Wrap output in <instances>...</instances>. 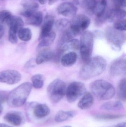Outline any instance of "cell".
<instances>
[{
    "label": "cell",
    "instance_id": "6da1fadb",
    "mask_svg": "<svg viewBox=\"0 0 126 127\" xmlns=\"http://www.w3.org/2000/svg\"><path fill=\"white\" fill-rule=\"evenodd\" d=\"M106 60L100 56L91 58L85 63L79 72V77L83 80H87L102 74L106 68Z\"/></svg>",
    "mask_w": 126,
    "mask_h": 127
},
{
    "label": "cell",
    "instance_id": "7a4b0ae2",
    "mask_svg": "<svg viewBox=\"0 0 126 127\" xmlns=\"http://www.w3.org/2000/svg\"><path fill=\"white\" fill-rule=\"evenodd\" d=\"M32 89V84L30 82H25L13 90L7 95L6 101L8 106L13 108L23 106Z\"/></svg>",
    "mask_w": 126,
    "mask_h": 127
},
{
    "label": "cell",
    "instance_id": "3957f363",
    "mask_svg": "<svg viewBox=\"0 0 126 127\" xmlns=\"http://www.w3.org/2000/svg\"><path fill=\"white\" fill-rule=\"evenodd\" d=\"M90 88L92 94L100 100H107L112 98L115 91L111 84L104 80H98L91 83Z\"/></svg>",
    "mask_w": 126,
    "mask_h": 127
},
{
    "label": "cell",
    "instance_id": "277c9868",
    "mask_svg": "<svg viewBox=\"0 0 126 127\" xmlns=\"http://www.w3.org/2000/svg\"><path fill=\"white\" fill-rule=\"evenodd\" d=\"M94 47V35L89 31L83 32L80 41V52L81 59L86 63L91 58Z\"/></svg>",
    "mask_w": 126,
    "mask_h": 127
},
{
    "label": "cell",
    "instance_id": "5b68a950",
    "mask_svg": "<svg viewBox=\"0 0 126 127\" xmlns=\"http://www.w3.org/2000/svg\"><path fill=\"white\" fill-rule=\"evenodd\" d=\"M66 90L65 82L59 78L55 79L47 87L48 97L52 103H58L66 95Z\"/></svg>",
    "mask_w": 126,
    "mask_h": 127
},
{
    "label": "cell",
    "instance_id": "8992f818",
    "mask_svg": "<svg viewBox=\"0 0 126 127\" xmlns=\"http://www.w3.org/2000/svg\"><path fill=\"white\" fill-rule=\"evenodd\" d=\"M105 37L112 47L117 51L121 50L126 41V34L114 27H108L105 31Z\"/></svg>",
    "mask_w": 126,
    "mask_h": 127
},
{
    "label": "cell",
    "instance_id": "52a82bcc",
    "mask_svg": "<svg viewBox=\"0 0 126 127\" xmlns=\"http://www.w3.org/2000/svg\"><path fill=\"white\" fill-rule=\"evenodd\" d=\"M90 19L83 14L76 15L72 18L69 28L76 36L86 30L90 24Z\"/></svg>",
    "mask_w": 126,
    "mask_h": 127
},
{
    "label": "cell",
    "instance_id": "ba28073f",
    "mask_svg": "<svg viewBox=\"0 0 126 127\" xmlns=\"http://www.w3.org/2000/svg\"><path fill=\"white\" fill-rule=\"evenodd\" d=\"M86 90V86L83 83L80 81L71 83L66 90V95L68 102H74L85 93Z\"/></svg>",
    "mask_w": 126,
    "mask_h": 127
},
{
    "label": "cell",
    "instance_id": "9c48e42d",
    "mask_svg": "<svg viewBox=\"0 0 126 127\" xmlns=\"http://www.w3.org/2000/svg\"><path fill=\"white\" fill-rule=\"evenodd\" d=\"M26 110L28 115H32L36 119L43 118L50 113L49 107L44 104L38 103L36 102H31L27 104Z\"/></svg>",
    "mask_w": 126,
    "mask_h": 127
},
{
    "label": "cell",
    "instance_id": "30bf717a",
    "mask_svg": "<svg viewBox=\"0 0 126 127\" xmlns=\"http://www.w3.org/2000/svg\"><path fill=\"white\" fill-rule=\"evenodd\" d=\"M21 79V75L16 70L8 69L0 72V83L14 84L18 83Z\"/></svg>",
    "mask_w": 126,
    "mask_h": 127
},
{
    "label": "cell",
    "instance_id": "8fae6325",
    "mask_svg": "<svg viewBox=\"0 0 126 127\" xmlns=\"http://www.w3.org/2000/svg\"><path fill=\"white\" fill-rule=\"evenodd\" d=\"M126 59L121 58L114 60L110 64L109 73L112 76L126 75Z\"/></svg>",
    "mask_w": 126,
    "mask_h": 127
},
{
    "label": "cell",
    "instance_id": "7c38bea8",
    "mask_svg": "<svg viewBox=\"0 0 126 127\" xmlns=\"http://www.w3.org/2000/svg\"><path fill=\"white\" fill-rule=\"evenodd\" d=\"M77 10V7L71 2H63L57 8L58 14L67 18H73L76 15Z\"/></svg>",
    "mask_w": 126,
    "mask_h": 127
},
{
    "label": "cell",
    "instance_id": "4fadbf2b",
    "mask_svg": "<svg viewBox=\"0 0 126 127\" xmlns=\"http://www.w3.org/2000/svg\"><path fill=\"white\" fill-rule=\"evenodd\" d=\"M39 50L36 59V62L37 65L46 63L54 58L55 53L53 50L46 48Z\"/></svg>",
    "mask_w": 126,
    "mask_h": 127
},
{
    "label": "cell",
    "instance_id": "5bb4252c",
    "mask_svg": "<svg viewBox=\"0 0 126 127\" xmlns=\"http://www.w3.org/2000/svg\"><path fill=\"white\" fill-rule=\"evenodd\" d=\"M21 5L23 10L21 12V15L27 18L30 17L35 12L37 11L39 7L37 3L26 0L21 1Z\"/></svg>",
    "mask_w": 126,
    "mask_h": 127
},
{
    "label": "cell",
    "instance_id": "9a60e30c",
    "mask_svg": "<svg viewBox=\"0 0 126 127\" xmlns=\"http://www.w3.org/2000/svg\"><path fill=\"white\" fill-rule=\"evenodd\" d=\"M4 119L9 124L14 126L18 127L23 123L24 118L20 113L12 112L6 113L4 117Z\"/></svg>",
    "mask_w": 126,
    "mask_h": 127
},
{
    "label": "cell",
    "instance_id": "2e32d148",
    "mask_svg": "<svg viewBox=\"0 0 126 127\" xmlns=\"http://www.w3.org/2000/svg\"><path fill=\"white\" fill-rule=\"evenodd\" d=\"M54 18L51 15H47L45 16L43 23L41 27L40 33L38 38L40 41L42 38L48 35L51 32L54 23Z\"/></svg>",
    "mask_w": 126,
    "mask_h": 127
},
{
    "label": "cell",
    "instance_id": "e0dca14e",
    "mask_svg": "<svg viewBox=\"0 0 126 127\" xmlns=\"http://www.w3.org/2000/svg\"><path fill=\"white\" fill-rule=\"evenodd\" d=\"M108 22H112L123 19L126 16V11L124 9L117 8L112 9L106 13Z\"/></svg>",
    "mask_w": 126,
    "mask_h": 127
},
{
    "label": "cell",
    "instance_id": "ac0fdd59",
    "mask_svg": "<svg viewBox=\"0 0 126 127\" xmlns=\"http://www.w3.org/2000/svg\"><path fill=\"white\" fill-rule=\"evenodd\" d=\"M93 95L89 92H85L78 103V107L81 109L87 110L92 106L94 103Z\"/></svg>",
    "mask_w": 126,
    "mask_h": 127
},
{
    "label": "cell",
    "instance_id": "d6986e66",
    "mask_svg": "<svg viewBox=\"0 0 126 127\" xmlns=\"http://www.w3.org/2000/svg\"><path fill=\"white\" fill-rule=\"evenodd\" d=\"M6 24L9 28V30L17 33L24 25V22L21 18L13 15Z\"/></svg>",
    "mask_w": 126,
    "mask_h": 127
},
{
    "label": "cell",
    "instance_id": "ffe728a7",
    "mask_svg": "<svg viewBox=\"0 0 126 127\" xmlns=\"http://www.w3.org/2000/svg\"><path fill=\"white\" fill-rule=\"evenodd\" d=\"M77 55L74 52H70L62 56L61 63L63 66L67 67L74 65L77 61Z\"/></svg>",
    "mask_w": 126,
    "mask_h": 127
},
{
    "label": "cell",
    "instance_id": "44dd1931",
    "mask_svg": "<svg viewBox=\"0 0 126 127\" xmlns=\"http://www.w3.org/2000/svg\"><path fill=\"white\" fill-rule=\"evenodd\" d=\"M76 115L75 111L60 110L55 115V121L57 122H64L74 118Z\"/></svg>",
    "mask_w": 126,
    "mask_h": 127
},
{
    "label": "cell",
    "instance_id": "7402d4cb",
    "mask_svg": "<svg viewBox=\"0 0 126 127\" xmlns=\"http://www.w3.org/2000/svg\"><path fill=\"white\" fill-rule=\"evenodd\" d=\"M101 109L107 111H117L124 109L122 103L119 101H109L102 104Z\"/></svg>",
    "mask_w": 126,
    "mask_h": 127
},
{
    "label": "cell",
    "instance_id": "603a6c76",
    "mask_svg": "<svg viewBox=\"0 0 126 127\" xmlns=\"http://www.w3.org/2000/svg\"><path fill=\"white\" fill-rule=\"evenodd\" d=\"M56 34L53 32H51L48 35L42 38L40 40V43L37 47V50L46 48L50 46L54 41Z\"/></svg>",
    "mask_w": 126,
    "mask_h": 127
},
{
    "label": "cell",
    "instance_id": "cb8c5ba5",
    "mask_svg": "<svg viewBox=\"0 0 126 127\" xmlns=\"http://www.w3.org/2000/svg\"><path fill=\"white\" fill-rule=\"evenodd\" d=\"M43 12L41 11H36L29 18L26 22L27 24L35 27H38L41 25L43 21Z\"/></svg>",
    "mask_w": 126,
    "mask_h": 127
},
{
    "label": "cell",
    "instance_id": "d4e9b609",
    "mask_svg": "<svg viewBox=\"0 0 126 127\" xmlns=\"http://www.w3.org/2000/svg\"><path fill=\"white\" fill-rule=\"evenodd\" d=\"M107 6V0H98L96 1L93 10V13L96 17H100L105 14Z\"/></svg>",
    "mask_w": 126,
    "mask_h": 127
},
{
    "label": "cell",
    "instance_id": "484cf974",
    "mask_svg": "<svg viewBox=\"0 0 126 127\" xmlns=\"http://www.w3.org/2000/svg\"><path fill=\"white\" fill-rule=\"evenodd\" d=\"M118 98L122 101L126 100V80L125 78L121 80L118 85L117 89Z\"/></svg>",
    "mask_w": 126,
    "mask_h": 127
},
{
    "label": "cell",
    "instance_id": "4316f807",
    "mask_svg": "<svg viewBox=\"0 0 126 127\" xmlns=\"http://www.w3.org/2000/svg\"><path fill=\"white\" fill-rule=\"evenodd\" d=\"M74 37V36L69 28L68 29L63 32V33L59 38L57 42V48L60 47L66 42L73 39Z\"/></svg>",
    "mask_w": 126,
    "mask_h": 127
},
{
    "label": "cell",
    "instance_id": "83f0119b",
    "mask_svg": "<svg viewBox=\"0 0 126 127\" xmlns=\"http://www.w3.org/2000/svg\"><path fill=\"white\" fill-rule=\"evenodd\" d=\"M32 86L36 89H40L43 87L44 84V78L41 74H36L32 77Z\"/></svg>",
    "mask_w": 126,
    "mask_h": 127
},
{
    "label": "cell",
    "instance_id": "f1b7e54d",
    "mask_svg": "<svg viewBox=\"0 0 126 127\" xmlns=\"http://www.w3.org/2000/svg\"><path fill=\"white\" fill-rule=\"evenodd\" d=\"M71 22L69 20L66 18H61L56 21L55 27L58 30L60 31H65L70 27Z\"/></svg>",
    "mask_w": 126,
    "mask_h": 127
},
{
    "label": "cell",
    "instance_id": "f546056e",
    "mask_svg": "<svg viewBox=\"0 0 126 127\" xmlns=\"http://www.w3.org/2000/svg\"><path fill=\"white\" fill-rule=\"evenodd\" d=\"M18 35L19 39L23 41H28L32 38V31L27 28H23L20 29L18 32Z\"/></svg>",
    "mask_w": 126,
    "mask_h": 127
},
{
    "label": "cell",
    "instance_id": "4dcf8cb0",
    "mask_svg": "<svg viewBox=\"0 0 126 127\" xmlns=\"http://www.w3.org/2000/svg\"><path fill=\"white\" fill-rule=\"evenodd\" d=\"M96 1L97 0H83L82 7L88 13L93 14Z\"/></svg>",
    "mask_w": 126,
    "mask_h": 127
},
{
    "label": "cell",
    "instance_id": "1f68e13d",
    "mask_svg": "<svg viewBox=\"0 0 126 127\" xmlns=\"http://www.w3.org/2000/svg\"><path fill=\"white\" fill-rule=\"evenodd\" d=\"M12 16L10 11L7 10H3L0 11V22L7 23Z\"/></svg>",
    "mask_w": 126,
    "mask_h": 127
},
{
    "label": "cell",
    "instance_id": "d6a6232c",
    "mask_svg": "<svg viewBox=\"0 0 126 127\" xmlns=\"http://www.w3.org/2000/svg\"><path fill=\"white\" fill-rule=\"evenodd\" d=\"M113 27L121 31H126V21L125 19H119L115 22Z\"/></svg>",
    "mask_w": 126,
    "mask_h": 127
},
{
    "label": "cell",
    "instance_id": "836d02e7",
    "mask_svg": "<svg viewBox=\"0 0 126 127\" xmlns=\"http://www.w3.org/2000/svg\"><path fill=\"white\" fill-rule=\"evenodd\" d=\"M123 116V115L109 114H101L96 116V118L101 120H112L120 118Z\"/></svg>",
    "mask_w": 126,
    "mask_h": 127
},
{
    "label": "cell",
    "instance_id": "e575fe53",
    "mask_svg": "<svg viewBox=\"0 0 126 127\" xmlns=\"http://www.w3.org/2000/svg\"><path fill=\"white\" fill-rule=\"evenodd\" d=\"M106 13L100 17H96L95 20V24L97 27H100L103 26L106 22H107Z\"/></svg>",
    "mask_w": 126,
    "mask_h": 127
},
{
    "label": "cell",
    "instance_id": "d590c367",
    "mask_svg": "<svg viewBox=\"0 0 126 127\" xmlns=\"http://www.w3.org/2000/svg\"><path fill=\"white\" fill-rule=\"evenodd\" d=\"M9 40L11 43L13 44H16L18 43V39L17 33L9 30Z\"/></svg>",
    "mask_w": 126,
    "mask_h": 127
},
{
    "label": "cell",
    "instance_id": "8d00e7d4",
    "mask_svg": "<svg viewBox=\"0 0 126 127\" xmlns=\"http://www.w3.org/2000/svg\"><path fill=\"white\" fill-rule=\"evenodd\" d=\"M112 1L117 8H121L126 6V0H112Z\"/></svg>",
    "mask_w": 126,
    "mask_h": 127
},
{
    "label": "cell",
    "instance_id": "74e56055",
    "mask_svg": "<svg viewBox=\"0 0 126 127\" xmlns=\"http://www.w3.org/2000/svg\"><path fill=\"white\" fill-rule=\"evenodd\" d=\"M8 93L6 91L0 90V104L3 103L6 101Z\"/></svg>",
    "mask_w": 126,
    "mask_h": 127
},
{
    "label": "cell",
    "instance_id": "f35d334b",
    "mask_svg": "<svg viewBox=\"0 0 126 127\" xmlns=\"http://www.w3.org/2000/svg\"><path fill=\"white\" fill-rule=\"evenodd\" d=\"M35 64H36V60H35V59H32L26 63L24 65V67L27 69H29L34 67L35 66Z\"/></svg>",
    "mask_w": 126,
    "mask_h": 127
},
{
    "label": "cell",
    "instance_id": "ab89813d",
    "mask_svg": "<svg viewBox=\"0 0 126 127\" xmlns=\"http://www.w3.org/2000/svg\"><path fill=\"white\" fill-rule=\"evenodd\" d=\"M4 33V28L3 26L0 25V39L3 37Z\"/></svg>",
    "mask_w": 126,
    "mask_h": 127
},
{
    "label": "cell",
    "instance_id": "60d3db41",
    "mask_svg": "<svg viewBox=\"0 0 126 127\" xmlns=\"http://www.w3.org/2000/svg\"><path fill=\"white\" fill-rule=\"evenodd\" d=\"M110 127H126V122H122Z\"/></svg>",
    "mask_w": 126,
    "mask_h": 127
},
{
    "label": "cell",
    "instance_id": "b9f144b4",
    "mask_svg": "<svg viewBox=\"0 0 126 127\" xmlns=\"http://www.w3.org/2000/svg\"><path fill=\"white\" fill-rule=\"evenodd\" d=\"M49 0V4L50 5H53L55 3L57 2L58 0Z\"/></svg>",
    "mask_w": 126,
    "mask_h": 127
},
{
    "label": "cell",
    "instance_id": "7bdbcfd3",
    "mask_svg": "<svg viewBox=\"0 0 126 127\" xmlns=\"http://www.w3.org/2000/svg\"><path fill=\"white\" fill-rule=\"evenodd\" d=\"M38 0L39 3L41 4H42V5H44V4H45L46 3L47 0Z\"/></svg>",
    "mask_w": 126,
    "mask_h": 127
},
{
    "label": "cell",
    "instance_id": "ee69618b",
    "mask_svg": "<svg viewBox=\"0 0 126 127\" xmlns=\"http://www.w3.org/2000/svg\"><path fill=\"white\" fill-rule=\"evenodd\" d=\"M0 127H13L9 125H7L5 124H0Z\"/></svg>",
    "mask_w": 126,
    "mask_h": 127
},
{
    "label": "cell",
    "instance_id": "f6af8a7d",
    "mask_svg": "<svg viewBox=\"0 0 126 127\" xmlns=\"http://www.w3.org/2000/svg\"><path fill=\"white\" fill-rule=\"evenodd\" d=\"M3 110V107H2V106H1L0 104V115H1V114L2 113Z\"/></svg>",
    "mask_w": 126,
    "mask_h": 127
},
{
    "label": "cell",
    "instance_id": "bcb514c9",
    "mask_svg": "<svg viewBox=\"0 0 126 127\" xmlns=\"http://www.w3.org/2000/svg\"><path fill=\"white\" fill-rule=\"evenodd\" d=\"M72 127L71 126H63V127Z\"/></svg>",
    "mask_w": 126,
    "mask_h": 127
},
{
    "label": "cell",
    "instance_id": "7dc6e473",
    "mask_svg": "<svg viewBox=\"0 0 126 127\" xmlns=\"http://www.w3.org/2000/svg\"></svg>",
    "mask_w": 126,
    "mask_h": 127
},
{
    "label": "cell",
    "instance_id": "c3c4849f",
    "mask_svg": "<svg viewBox=\"0 0 126 127\" xmlns=\"http://www.w3.org/2000/svg\"></svg>",
    "mask_w": 126,
    "mask_h": 127
}]
</instances>
